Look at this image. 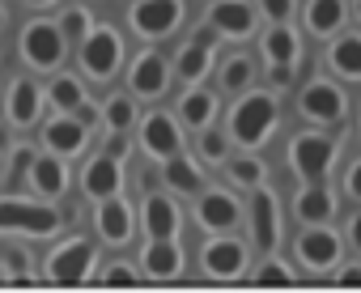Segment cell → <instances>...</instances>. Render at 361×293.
<instances>
[{
	"mask_svg": "<svg viewBox=\"0 0 361 293\" xmlns=\"http://www.w3.org/2000/svg\"><path fill=\"white\" fill-rule=\"evenodd\" d=\"M230 127H234V140H238V144L255 149V144H264L268 132L276 127V102L264 98V94L243 98V102L234 106V123H230Z\"/></svg>",
	"mask_w": 361,
	"mask_h": 293,
	"instance_id": "obj_1",
	"label": "cell"
},
{
	"mask_svg": "<svg viewBox=\"0 0 361 293\" xmlns=\"http://www.w3.org/2000/svg\"><path fill=\"white\" fill-rule=\"evenodd\" d=\"M60 230V217L43 204H30V200H0V234H56Z\"/></svg>",
	"mask_w": 361,
	"mask_h": 293,
	"instance_id": "obj_2",
	"label": "cell"
},
{
	"mask_svg": "<svg viewBox=\"0 0 361 293\" xmlns=\"http://www.w3.org/2000/svg\"><path fill=\"white\" fill-rule=\"evenodd\" d=\"M90 268H94V247L81 242V238H68L64 247L51 251V259H47V280H56V285H81V280L90 276Z\"/></svg>",
	"mask_w": 361,
	"mask_h": 293,
	"instance_id": "obj_3",
	"label": "cell"
},
{
	"mask_svg": "<svg viewBox=\"0 0 361 293\" xmlns=\"http://www.w3.org/2000/svg\"><path fill=\"white\" fill-rule=\"evenodd\" d=\"M331 158H336V149H331V140L327 136H298L293 144H289V162H293V170L306 179V183H314V179H323L327 170H331Z\"/></svg>",
	"mask_w": 361,
	"mask_h": 293,
	"instance_id": "obj_4",
	"label": "cell"
},
{
	"mask_svg": "<svg viewBox=\"0 0 361 293\" xmlns=\"http://www.w3.org/2000/svg\"><path fill=\"white\" fill-rule=\"evenodd\" d=\"M119 56H123L119 35L106 30V26H98V30H90V35L81 39V64H85L90 77H111V73L119 68Z\"/></svg>",
	"mask_w": 361,
	"mask_h": 293,
	"instance_id": "obj_5",
	"label": "cell"
},
{
	"mask_svg": "<svg viewBox=\"0 0 361 293\" xmlns=\"http://www.w3.org/2000/svg\"><path fill=\"white\" fill-rule=\"evenodd\" d=\"M22 51H26V60H30L35 68H56L60 56H64V35H60L51 22H35V26H26V35H22Z\"/></svg>",
	"mask_w": 361,
	"mask_h": 293,
	"instance_id": "obj_6",
	"label": "cell"
},
{
	"mask_svg": "<svg viewBox=\"0 0 361 293\" xmlns=\"http://www.w3.org/2000/svg\"><path fill=\"white\" fill-rule=\"evenodd\" d=\"M178 18H183V5H178V0H140L132 9V26L140 35H170L178 26Z\"/></svg>",
	"mask_w": 361,
	"mask_h": 293,
	"instance_id": "obj_7",
	"label": "cell"
},
{
	"mask_svg": "<svg viewBox=\"0 0 361 293\" xmlns=\"http://www.w3.org/2000/svg\"><path fill=\"white\" fill-rule=\"evenodd\" d=\"M302 111H306V119H319V123L340 119V115H344V94H340V85H331V81L306 85V89H302Z\"/></svg>",
	"mask_w": 361,
	"mask_h": 293,
	"instance_id": "obj_8",
	"label": "cell"
},
{
	"mask_svg": "<svg viewBox=\"0 0 361 293\" xmlns=\"http://www.w3.org/2000/svg\"><path fill=\"white\" fill-rule=\"evenodd\" d=\"M298 255H302V263L310 272H327L340 259V238L331 230H310V234L298 238Z\"/></svg>",
	"mask_w": 361,
	"mask_h": 293,
	"instance_id": "obj_9",
	"label": "cell"
},
{
	"mask_svg": "<svg viewBox=\"0 0 361 293\" xmlns=\"http://www.w3.org/2000/svg\"><path fill=\"white\" fill-rule=\"evenodd\" d=\"M243 268H247V251H243V242H209L204 247V272L209 276H217V280H234V276H243Z\"/></svg>",
	"mask_w": 361,
	"mask_h": 293,
	"instance_id": "obj_10",
	"label": "cell"
},
{
	"mask_svg": "<svg viewBox=\"0 0 361 293\" xmlns=\"http://www.w3.org/2000/svg\"><path fill=\"white\" fill-rule=\"evenodd\" d=\"M213 26L230 39H247L255 30V18H251V5H243V0H217V5L209 9Z\"/></svg>",
	"mask_w": 361,
	"mask_h": 293,
	"instance_id": "obj_11",
	"label": "cell"
},
{
	"mask_svg": "<svg viewBox=\"0 0 361 293\" xmlns=\"http://www.w3.org/2000/svg\"><path fill=\"white\" fill-rule=\"evenodd\" d=\"M140 140H145V149L153 154V158H174L178 154V127H174V119H166V115H149L145 119V127H140Z\"/></svg>",
	"mask_w": 361,
	"mask_h": 293,
	"instance_id": "obj_12",
	"label": "cell"
},
{
	"mask_svg": "<svg viewBox=\"0 0 361 293\" xmlns=\"http://www.w3.org/2000/svg\"><path fill=\"white\" fill-rule=\"evenodd\" d=\"M145 272L157 280H174L183 272V251L174 247V238H153V247L145 251Z\"/></svg>",
	"mask_w": 361,
	"mask_h": 293,
	"instance_id": "obj_13",
	"label": "cell"
},
{
	"mask_svg": "<svg viewBox=\"0 0 361 293\" xmlns=\"http://www.w3.org/2000/svg\"><path fill=\"white\" fill-rule=\"evenodd\" d=\"M196 217H200L204 230H230V225L238 221V200L226 196V192H209V196H200Z\"/></svg>",
	"mask_w": 361,
	"mask_h": 293,
	"instance_id": "obj_14",
	"label": "cell"
},
{
	"mask_svg": "<svg viewBox=\"0 0 361 293\" xmlns=\"http://www.w3.org/2000/svg\"><path fill=\"white\" fill-rule=\"evenodd\" d=\"M255 242H259V251H272L281 242V208H276L272 192L255 196Z\"/></svg>",
	"mask_w": 361,
	"mask_h": 293,
	"instance_id": "obj_15",
	"label": "cell"
},
{
	"mask_svg": "<svg viewBox=\"0 0 361 293\" xmlns=\"http://www.w3.org/2000/svg\"><path fill=\"white\" fill-rule=\"evenodd\" d=\"M43 140H47L51 154L68 158V154H77L81 144H85V123H81V119H51L47 132H43Z\"/></svg>",
	"mask_w": 361,
	"mask_h": 293,
	"instance_id": "obj_16",
	"label": "cell"
},
{
	"mask_svg": "<svg viewBox=\"0 0 361 293\" xmlns=\"http://www.w3.org/2000/svg\"><path fill=\"white\" fill-rule=\"evenodd\" d=\"M81 183H85V196H94V200L115 196V187H119V162H115L111 154L98 158V162H90L85 175H81Z\"/></svg>",
	"mask_w": 361,
	"mask_h": 293,
	"instance_id": "obj_17",
	"label": "cell"
},
{
	"mask_svg": "<svg viewBox=\"0 0 361 293\" xmlns=\"http://www.w3.org/2000/svg\"><path fill=\"white\" fill-rule=\"evenodd\" d=\"M98 230H102L106 242H128L132 238V213H128V204L115 200V196H106L102 208H98Z\"/></svg>",
	"mask_w": 361,
	"mask_h": 293,
	"instance_id": "obj_18",
	"label": "cell"
},
{
	"mask_svg": "<svg viewBox=\"0 0 361 293\" xmlns=\"http://www.w3.org/2000/svg\"><path fill=\"white\" fill-rule=\"evenodd\" d=\"M132 89L145 94V98H153V94L166 89V60H161L157 51H145V56L136 60V68H132Z\"/></svg>",
	"mask_w": 361,
	"mask_h": 293,
	"instance_id": "obj_19",
	"label": "cell"
},
{
	"mask_svg": "<svg viewBox=\"0 0 361 293\" xmlns=\"http://www.w3.org/2000/svg\"><path fill=\"white\" fill-rule=\"evenodd\" d=\"M39 106H43L39 85H35V81H13V89H9V119H13L18 127H26V123L39 119Z\"/></svg>",
	"mask_w": 361,
	"mask_h": 293,
	"instance_id": "obj_20",
	"label": "cell"
},
{
	"mask_svg": "<svg viewBox=\"0 0 361 293\" xmlns=\"http://www.w3.org/2000/svg\"><path fill=\"white\" fill-rule=\"evenodd\" d=\"M145 230H149V238H174V230H178V208H174L166 196H149V200H145Z\"/></svg>",
	"mask_w": 361,
	"mask_h": 293,
	"instance_id": "obj_21",
	"label": "cell"
},
{
	"mask_svg": "<svg viewBox=\"0 0 361 293\" xmlns=\"http://www.w3.org/2000/svg\"><path fill=\"white\" fill-rule=\"evenodd\" d=\"M331 213H336V200H331V192L314 179V183L298 196V217H302V221H327Z\"/></svg>",
	"mask_w": 361,
	"mask_h": 293,
	"instance_id": "obj_22",
	"label": "cell"
},
{
	"mask_svg": "<svg viewBox=\"0 0 361 293\" xmlns=\"http://www.w3.org/2000/svg\"><path fill=\"white\" fill-rule=\"evenodd\" d=\"M209 60H213V43H209V35L204 39H196V43H188L183 47V56H178V73H183V81H200L204 73H209Z\"/></svg>",
	"mask_w": 361,
	"mask_h": 293,
	"instance_id": "obj_23",
	"label": "cell"
},
{
	"mask_svg": "<svg viewBox=\"0 0 361 293\" xmlns=\"http://www.w3.org/2000/svg\"><path fill=\"white\" fill-rule=\"evenodd\" d=\"M331 68L348 81L361 77V35H344L336 47H331Z\"/></svg>",
	"mask_w": 361,
	"mask_h": 293,
	"instance_id": "obj_24",
	"label": "cell"
},
{
	"mask_svg": "<svg viewBox=\"0 0 361 293\" xmlns=\"http://www.w3.org/2000/svg\"><path fill=\"white\" fill-rule=\"evenodd\" d=\"M310 30L314 35H336L344 22V0H310Z\"/></svg>",
	"mask_w": 361,
	"mask_h": 293,
	"instance_id": "obj_25",
	"label": "cell"
},
{
	"mask_svg": "<svg viewBox=\"0 0 361 293\" xmlns=\"http://www.w3.org/2000/svg\"><path fill=\"white\" fill-rule=\"evenodd\" d=\"M30 183H35L43 196H60V192H64V166H60L56 158H39V162L30 166Z\"/></svg>",
	"mask_w": 361,
	"mask_h": 293,
	"instance_id": "obj_26",
	"label": "cell"
},
{
	"mask_svg": "<svg viewBox=\"0 0 361 293\" xmlns=\"http://www.w3.org/2000/svg\"><path fill=\"white\" fill-rule=\"evenodd\" d=\"M213 106H217V102H213V94H204V89H192L183 102H178V115H183L192 127H204V123L213 119Z\"/></svg>",
	"mask_w": 361,
	"mask_h": 293,
	"instance_id": "obj_27",
	"label": "cell"
},
{
	"mask_svg": "<svg viewBox=\"0 0 361 293\" xmlns=\"http://www.w3.org/2000/svg\"><path fill=\"white\" fill-rule=\"evenodd\" d=\"M264 51H268L272 64H293V60H298V39H293L285 26H276V30L264 39Z\"/></svg>",
	"mask_w": 361,
	"mask_h": 293,
	"instance_id": "obj_28",
	"label": "cell"
},
{
	"mask_svg": "<svg viewBox=\"0 0 361 293\" xmlns=\"http://www.w3.org/2000/svg\"><path fill=\"white\" fill-rule=\"evenodd\" d=\"M166 183L178 187V192H196V187H200V170H196L188 158H178V154H174V158L166 162Z\"/></svg>",
	"mask_w": 361,
	"mask_h": 293,
	"instance_id": "obj_29",
	"label": "cell"
},
{
	"mask_svg": "<svg viewBox=\"0 0 361 293\" xmlns=\"http://www.w3.org/2000/svg\"><path fill=\"white\" fill-rule=\"evenodd\" d=\"M51 102H56L60 111H77V106L85 102V94H81V85H77L73 77H60V81L51 85Z\"/></svg>",
	"mask_w": 361,
	"mask_h": 293,
	"instance_id": "obj_30",
	"label": "cell"
},
{
	"mask_svg": "<svg viewBox=\"0 0 361 293\" xmlns=\"http://www.w3.org/2000/svg\"><path fill=\"white\" fill-rule=\"evenodd\" d=\"M247 81H251V60H243V56L226 60V68H221V85H226V89H243Z\"/></svg>",
	"mask_w": 361,
	"mask_h": 293,
	"instance_id": "obj_31",
	"label": "cell"
},
{
	"mask_svg": "<svg viewBox=\"0 0 361 293\" xmlns=\"http://www.w3.org/2000/svg\"><path fill=\"white\" fill-rule=\"evenodd\" d=\"M230 175H234L238 183H251V187H259V183H264V162H255V158H238V162L230 166Z\"/></svg>",
	"mask_w": 361,
	"mask_h": 293,
	"instance_id": "obj_32",
	"label": "cell"
},
{
	"mask_svg": "<svg viewBox=\"0 0 361 293\" xmlns=\"http://www.w3.org/2000/svg\"><path fill=\"white\" fill-rule=\"evenodd\" d=\"M106 123H111L115 132H123V127L132 123V102H128V98H111V102H106Z\"/></svg>",
	"mask_w": 361,
	"mask_h": 293,
	"instance_id": "obj_33",
	"label": "cell"
},
{
	"mask_svg": "<svg viewBox=\"0 0 361 293\" xmlns=\"http://www.w3.org/2000/svg\"><path fill=\"white\" fill-rule=\"evenodd\" d=\"M5 280H22V285H30V268H26V255L22 251H9V259H5V272H0Z\"/></svg>",
	"mask_w": 361,
	"mask_h": 293,
	"instance_id": "obj_34",
	"label": "cell"
},
{
	"mask_svg": "<svg viewBox=\"0 0 361 293\" xmlns=\"http://www.w3.org/2000/svg\"><path fill=\"white\" fill-rule=\"evenodd\" d=\"M200 154H204L209 162H221V158H226V136H217V132H204V140H200Z\"/></svg>",
	"mask_w": 361,
	"mask_h": 293,
	"instance_id": "obj_35",
	"label": "cell"
},
{
	"mask_svg": "<svg viewBox=\"0 0 361 293\" xmlns=\"http://www.w3.org/2000/svg\"><path fill=\"white\" fill-rule=\"evenodd\" d=\"M255 280H276V285H285V280H293V268H285V263H259Z\"/></svg>",
	"mask_w": 361,
	"mask_h": 293,
	"instance_id": "obj_36",
	"label": "cell"
},
{
	"mask_svg": "<svg viewBox=\"0 0 361 293\" xmlns=\"http://www.w3.org/2000/svg\"><path fill=\"white\" fill-rule=\"evenodd\" d=\"M64 30H68V35H77V39H85V35H90L85 13H81V9H68V13H64Z\"/></svg>",
	"mask_w": 361,
	"mask_h": 293,
	"instance_id": "obj_37",
	"label": "cell"
},
{
	"mask_svg": "<svg viewBox=\"0 0 361 293\" xmlns=\"http://www.w3.org/2000/svg\"><path fill=\"white\" fill-rule=\"evenodd\" d=\"M259 5H264V13L276 18V22H285V18L293 13V0H259Z\"/></svg>",
	"mask_w": 361,
	"mask_h": 293,
	"instance_id": "obj_38",
	"label": "cell"
},
{
	"mask_svg": "<svg viewBox=\"0 0 361 293\" xmlns=\"http://www.w3.org/2000/svg\"><path fill=\"white\" fill-rule=\"evenodd\" d=\"M106 280H111V285H132L136 272H132L128 263H115V268H106Z\"/></svg>",
	"mask_w": 361,
	"mask_h": 293,
	"instance_id": "obj_39",
	"label": "cell"
},
{
	"mask_svg": "<svg viewBox=\"0 0 361 293\" xmlns=\"http://www.w3.org/2000/svg\"><path fill=\"white\" fill-rule=\"evenodd\" d=\"M30 166H35V154H30V149H18V154H13V179H22Z\"/></svg>",
	"mask_w": 361,
	"mask_h": 293,
	"instance_id": "obj_40",
	"label": "cell"
},
{
	"mask_svg": "<svg viewBox=\"0 0 361 293\" xmlns=\"http://www.w3.org/2000/svg\"><path fill=\"white\" fill-rule=\"evenodd\" d=\"M344 187H348V196H357V200H361V162H353V166H348Z\"/></svg>",
	"mask_w": 361,
	"mask_h": 293,
	"instance_id": "obj_41",
	"label": "cell"
},
{
	"mask_svg": "<svg viewBox=\"0 0 361 293\" xmlns=\"http://www.w3.org/2000/svg\"><path fill=\"white\" fill-rule=\"evenodd\" d=\"M348 242H353V247L361 251V213H357V217L348 221Z\"/></svg>",
	"mask_w": 361,
	"mask_h": 293,
	"instance_id": "obj_42",
	"label": "cell"
},
{
	"mask_svg": "<svg viewBox=\"0 0 361 293\" xmlns=\"http://www.w3.org/2000/svg\"><path fill=\"white\" fill-rule=\"evenodd\" d=\"M285 81H289V64H276L272 68V85H285Z\"/></svg>",
	"mask_w": 361,
	"mask_h": 293,
	"instance_id": "obj_43",
	"label": "cell"
},
{
	"mask_svg": "<svg viewBox=\"0 0 361 293\" xmlns=\"http://www.w3.org/2000/svg\"><path fill=\"white\" fill-rule=\"evenodd\" d=\"M340 280H344V285H361V268H344Z\"/></svg>",
	"mask_w": 361,
	"mask_h": 293,
	"instance_id": "obj_44",
	"label": "cell"
},
{
	"mask_svg": "<svg viewBox=\"0 0 361 293\" xmlns=\"http://www.w3.org/2000/svg\"><path fill=\"white\" fill-rule=\"evenodd\" d=\"M30 5H51V0H30Z\"/></svg>",
	"mask_w": 361,
	"mask_h": 293,
	"instance_id": "obj_45",
	"label": "cell"
},
{
	"mask_svg": "<svg viewBox=\"0 0 361 293\" xmlns=\"http://www.w3.org/2000/svg\"><path fill=\"white\" fill-rule=\"evenodd\" d=\"M357 18H361V0H357Z\"/></svg>",
	"mask_w": 361,
	"mask_h": 293,
	"instance_id": "obj_46",
	"label": "cell"
},
{
	"mask_svg": "<svg viewBox=\"0 0 361 293\" xmlns=\"http://www.w3.org/2000/svg\"><path fill=\"white\" fill-rule=\"evenodd\" d=\"M0 22H5V13H0Z\"/></svg>",
	"mask_w": 361,
	"mask_h": 293,
	"instance_id": "obj_47",
	"label": "cell"
}]
</instances>
